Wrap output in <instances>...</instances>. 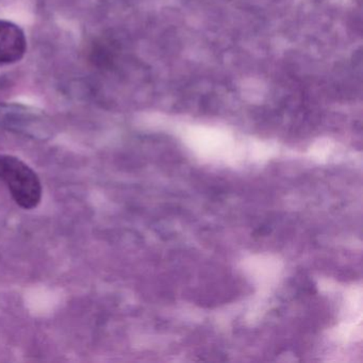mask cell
Returning <instances> with one entry per match:
<instances>
[{
	"instance_id": "cell-1",
	"label": "cell",
	"mask_w": 363,
	"mask_h": 363,
	"mask_svg": "<svg viewBox=\"0 0 363 363\" xmlns=\"http://www.w3.org/2000/svg\"><path fill=\"white\" fill-rule=\"evenodd\" d=\"M0 180L23 209L33 210L42 201V184L35 172L21 159L0 155Z\"/></svg>"
},
{
	"instance_id": "cell-2",
	"label": "cell",
	"mask_w": 363,
	"mask_h": 363,
	"mask_svg": "<svg viewBox=\"0 0 363 363\" xmlns=\"http://www.w3.org/2000/svg\"><path fill=\"white\" fill-rule=\"evenodd\" d=\"M27 52V38L18 25L0 20V67L14 65Z\"/></svg>"
}]
</instances>
